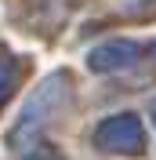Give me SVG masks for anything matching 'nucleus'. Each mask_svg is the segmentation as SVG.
Here are the masks:
<instances>
[{
  "mask_svg": "<svg viewBox=\"0 0 156 160\" xmlns=\"http://www.w3.org/2000/svg\"><path fill=\"white\" fill-rule=\"evenodd\" d=\"M138 58H142V48L134 40L120 37V40H105V44H98V48L87 51V69L91 73H124Z\"/></svg>",
  "mask_w": 156,
  "mask_h": 160,
  "instance_id": "7ed1b4c3",
  "label": "nucleus"
},
{
  "mask_svg": "<svg viewBox=\"0 0 156 160\" xmlns=\"http://www.w3.org/2000/svg\"><path fill=\"white\" fill-rule=\"evenodd\" d=\"M18 58L11 55V51H0V106L11 98V91H15V84H18Z\"/></svg>",
  "mask_w": 156,
  "mask_h": 160,
  "instance_id": "20e7f679",
  "label": "nucleus"
},
{
  "mask_svg": "<svg viewBox=\"0 0 156 160\" xmlns=\"http://www.w3.org/2000/svg\"><path fill=\"white\" fill-rule=\"evenodd\" d=\"M73 102V84H69V73H51L44 84L29 95L26 109H22L18 124L7 131V146H26V138H33L47 120H55L62 109Z\"/></svg>",
  "mask_w": 156,
  "mask_h": 160,
  "instance_id": "f257e3e1",
  "label": "nucleus"
},
{
  "mask_svg": "<svg viewBox=\"0 0 156 160\" xmlns=\"http://www.w3.org/2000/svg\"><path fill=\"white\" fill-rule=\"evenodd\" d=\"M149 117H153V124H156V102H153V109H149Z\"/></svg>",
  "mask_w": 156,
  "mask_h": 160,
  "instance_id": "39448f33",
  "label": "nucleus"
},
{
  "mask_svg": "<svg viewBox=\"0 0 156 160\" xmlns=\"http://www.w3.org/2000/svg\"><path fill=\"white\" fill-rule=\"evenodd\" d=\"M95 146L113 157H142L145 153V131L134 113H116L95 128Z\"/></svg>",
  "mask_w": 156,
  "mask_h": 160,
  "instance_id": "f03ea898",
  "label": "nucleus"
},
{
  "mask_svg": "<svg viewBox=\"0 0 156 160\" xmlns=\"http://www.w3.org/2000/svg\"><path fill=\"white\" fill-rule=\"evenodd\" d=\"M153 51H156V44H153Z\"/></svg>",
  "mask_w": 156,
  "mask_h": 160,
  "instance_id": "423d86ee",
  "label": "nucleus"
}]
</instances>
